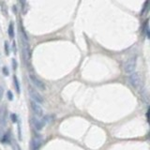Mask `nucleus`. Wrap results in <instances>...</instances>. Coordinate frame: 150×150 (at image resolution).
<instances>
[{"label": "nucleus", "instance_id": "nucleus-1", "mask_svg": "<svg viewBox=\"0 0 150 150\" xmlns=\"http://www.w3.org/2000/svg\"><path fill=\"white\" fill-rule=\"evenodd\" d=\"M22 52L24 58L26 59V61H28V59L30 58V48H29L27 37L24 31H22Z\"/></svg>", "mask_w": 150, "mask_h": 150}, {"label": "nucleus", "instance_id": "nucleus-2", "mask_svg": "<svg viewBox=\"0 0 150 150\" xmlns=\"http://www.w3.org/2000/svg\"><path fill=\"white\" fill-rule=\"evenodd\" d=\"M136 57H131L128 58V60L125 61L124 63V72L128 73V74H131L132 72H134V70L136 69Z\"/></svg>", "mask_w": 150, "mask_h": 150}, {"label": "nucleus", "instance_id": "nucleus-3", "mask_svg": "<svg viewBox=\"0 0 150 150\" xmlns=\"http://www.w3.org/2000/svg\"><path fill=\"white\" fill-rule=\"evenodd\" d=\"M128 82L130 84L134 87V88H138L141 85V76L138 72H132L131 73L130 77H128Z\"/></svg>", "mask_w": 150, "mask_h": 150}, {"label": "nucleus", "instance_id": "nucleus-4", "mask_svg": "<svg viewBox=\"0 0 150 150\" xmlns=\"http://www.w3.org/2000/svg\"><path fill=\"white\" fill-rule=\"evenodd\" d=\"M29 78H30L32 84L34 85L38 89H40V90H45V89H46V86H45L44 83L41 80H40L38 77H36L35 75L29 74Z\"/></svg>", "mask_w": 150, "mask_h": 150}, {"label": "nucleus", "instance_id": "nucleus-5", "mask_svg": "<svg viewBox=\"0 0 150 150\" xmlns=\"http://www.w3.org/2000/svg\"><path fill=\"white\" fill-rule=\"evenodd\" d=\"M29 94H30V97L32 98L33 101H35V102L39 103V104H41V103L44 102L43 97L39 92H38L37 90L30 88V89H29Z\"/></svg>", "mask_w": 150, "mask_h": 150}, {"label": "nucleus", "instance_id": "nucleus-6", "mask_svg": "<svg viewBox=\"0 0 150 150\" xmlns=\"http://www.w3.org/2000/svg\"><path fill=\"white\" fill-rule=\"evenodd\" d=\"M30 105H31V109L33 111V112L37 115V116H41L43 115V110H42V107H41L39 103H37L35 101H31L30 102Z\"/></svg>", "mask_w": 150, "mask_h": 150}, {"label": "nucleus", "instance_id": "nucleus-7", "mask_svg": "<svg viewBox=\"0 0 150 150\" xmlns=\"http://www.w3.org/2000/svg\"><path fill=\"white\" fill-rule=\"evenodd\" d=\"M32 124L35 127L37 131H40L43 128V122L41 120L38 119V117H33L32 118Z\"/></svg>", "mask_w": 150, "mask_h": 150}, {"label": "nucleus", "instance_id": "nucleus-8", "mask_svg": "<svg viewBox=\"0 0 150 150\" xmlns=\"http://www.w3.org/2000/svg\"><path fill=\"white\" fill-rule=\"evenodd\" d=\"M0 141H1L2 143H4V144H7V143L10 144V131L5 133V134L2 136V138L0 139Z\"/></svg>", "mask_w": 150, "mask_h": 150}, {"label": "nucleus", "instance_id": "nucleus-9", "mask_svg": "<svg viewBox=\"0 0 150 150\" xmlns=\"http://www.w3.org/2000/svg\"><path fill=\"white\" fill-rule=\"evenodd\" d=\"M8 33H9V36L10 39H13L14 38V27H13V24L10 23L9 29H8Z\"/></svg>", "mask_w": 150, "mask_h": 150}, {"label": "nucleus", "instance_id": "nucleus-10", "mask_svg": "<svg viewBox=\"0 0 150 150\" xmlns=\"http://www.w3.org/2000/svg\"><path fill=\"white\" fill-rule=\"evenodd\" d=\"M13 82H14V85L16 87V91H17L18 94H20V85H19V81L16 76L13 77Z\"/></svg>", "mask_w": 150, "mask_h": 150}, {"label": "nucleus", "instance_id": "nucleus-11", "mask_svg": "<svg viewBox=\"0 0 150 150\" xmlns=\"http://www.w3.org/2000/svg\"><path fill=\"white\" fill-rule=\"evenodd\" d=\"M5 53H6L7 56L10 55V48H9V44H8L7 41L5 42Z\"/></svg>", "mask_w": 150, "mask_h": 150}, {"label": "nucleus", "instance_id": "nucleus-12", "mask_svg": "<svg viewBox=\"0 0 150 150\" xmlns=\"http://www.w3.org/2000/svg\"><path fill=\"white\" fill-rule=\"evenodd\" d=\"M11 119H12V122H17V115H16L15 114H12L11 115Z\"/></svg>", "mask_w": 150, "mask_h": 150}, {"label": "nucleus", "instance_id": "nucleus-13", "mask_svg": "<svg viewBox=\"0 0 150 150\" xmlns=\"http://www.w3.org/2000/svg\"><path fill=\"white\" fill-rule=\"evenodd\" d=\"M3 94H4V88L2 85H0V101H1V99L3 97Z\"/></svg>", "mask_w": 150, "mask_h": 150}, {"label": "nucleus", "instance_id": "nucleus-14", "mask_svg": "<svg viewBox=\"0 0 150 150\" xmlns=\"http://www.w3.org/2000/svg\"><path fill=\"white\" fill-rule=\"evenodd\" d=\"M3 73H4V75H9V70H8L6 67H4L3 68Z\"/></svg>", "mask_w": 150, "mask_h": 150}, {"label": "nucleus", "instance_id": "nucleus-15", "mask_svg": "<svg viewBox=\"0 0 150 150\" xmlns=\"http://www.w3.org/2000/svg\"><path fill=\"white\" fill-rule=\"evenodd\" d=\"M12 67H13V69H17V63H16V61L14 59H12Z\"/></svg>", "mask_w": 150, "mask_h": 150}, {"label": "nucleus", "instance_id": "nucleus-16", "mask_svg": "<svg viewBox=\"0 0 150 150\" xmlns=\"http://www.w3.org/2000/svg\"><path fill=\"white\" fill-rule=\"evenodd\" d=\"M8 97H9L10 101H11V99H12V93H11V91H8Z\"/></svg>", "mask_w": 150, "mask_h": 150}, {"label": "nucleus", "instance_id": "nucleus-17", "mask_svg": "<svg viewBox=\"0 0 150 150\" xmlns=\"http://www.w3.org/2000/svg\"><path fill=\"white\" fill-rule=\"evenodd\" d=\"M26 0H20L21 4H22V6H24V3H26Z\"/></svg>", "mask_w": 150, "mask_h": 150}]
</instances>
